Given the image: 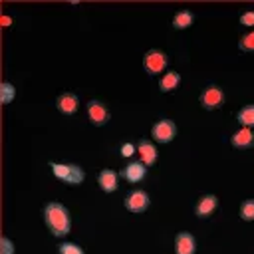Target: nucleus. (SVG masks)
I'll return each instance as SVG.
<instances>
[{
    "label": "nucleus",
    "instance_id": "f257e3e1",
    "mask_svg": "<svg viewBox=\"0 0 254 254\" xmlns=\"http://www.w3.org/2000/svg\"><path fill=\"white\" fill-rule=\"evenodd\" d=\"M44 222L48 226V230L58 236V238H64L69 234L71 230V216H69V210L62 204V202H46L44 204Z\"/></svg>",
    "mask_w": 254,
    "mask_h": 254
},
{
    "label": "nucleus",
    "instance_id": "f03ea898",
    "mask_svg": "<svg viewBox=\"0 0 254 254\" xmlns=\"http://www.w3.org/2000/svg\"><path fill=\"white\" fill-rule=\"evenodd\" d=\"M50 169L58 181L67 185H79L85 181V171L75 163H50Z\"/></svg>",
    "mask_w": 254,
    "mask_h": 254
},
{
    "label": "nucleus",
    "instance_id": "7ed1b4c3",
    "mask_svg": "<svg viewBox=\"0 0 254 254\" xmlns=\"http://www.w3.org/2000/svg\"><path fill=\"white\" fill-rule=\"evenodd\" d=\"M169 65V56L163 50H147L143 56V67L149 75H159L161 71H165V67Z\"/></svg>",
    "mask_w": 254,
    "mask_h": 254
},
{
    "label": "nucleus",
    "instance_id": "20e7f679",
    "mask_svg": "<svg viewBox=\"0 0 254 254\" xmlns=\"http://www.w3.org/2000/svg\"><path fill=\"white\" fill-rule=\"evenodd\" d=\"M198 101H200V105H202L204 109L214 111V109H218V107H222V105H224L226 97H224V91H222L218 85H214V83H212V85H206V87L200 91Z\"/></svg>",
    "mask_w": 254,
    "mask_h": 254
},
{
    "label": "nucleus",
    "instance_id": "39448f33",
    "mask_svg": "<svg viewBox=\"0 0 254 254\" xmlns=\"http://www.w3.org/2000/svg\"><path fill=\"white\" fill-rule=\"evenodd\" d=\"M151 137L157 143H171L177 137V123L173 119H159L153 127H151Z\"/></svg>",
    "mask_w": 254,
    "mask_h": 254
},
{
    "label": "nucleus",
    "instance_id": "423d86ee",
    "mask_svg": "<svg viewBox=\"0 0 254 254\" xmlns=\"http://www.w3.org/2000/svg\"><path fill=\"white\" fill-rule=\"evenodd\" d=\"M123 204H125V208L129 212H135V214L137 212H145L149 208V204H151V196L145 190H141V189H133L123 198Z\"/></svg>",
    "mask_w": 254,
    "mask_h": 254
},
{
    "label": "nucleus",
    "instance_id": "0eeeda50",
    "mask_svg": "<svg viewBox=\"0 0 254 254\" xmlns=\"http://www.w3.org/2000/svg\"><path fill=\"white\" fill-rule=\"evenodd\" d=\"M147 165L143 163V161H129L121 171H119V177L121 179H125L127 183H131V185H137V183H141L145 177H147Z\"/></svg>",
    "mask_w": 254,
    "mask_h": 254
},
{
    "label": "nucleus",
    "instance_id": "6e6552de",
    "mask_svg": "<svg viewBox=\"0 0 254 254\" xmlns=\"http://www.w3.org/2000/svg\"><path fill=\"white\" fill-rule=\"evenodd\" d=\"M87 117H89V121L93 123V125H105L107 121H109V109H107V105L103 103V101H99V99H89L87 101Z\"/></svg>",
    "mask_w": 254,
    "mask_h": 254
},
{
    "label": "nucleus",
    "instance_id": "1a4fd4ad",
    "mask_svg": "<svg viewBox=\"0 0 254 254\" xmlns=\"http://www.w3.org/2000/svg\"><path fill=\"white\" fill-rule=\"evenodd\" d=\"M56 107L62 115H73L79 107V97L73 93V91H64L58 95L56 99Z\"/></svg>",
    "mask_w": 254,
    "mask_h": 254
},
{
    "label": "nucleus",
    "instance_id": "9d476101",
    "mask_svg": "<svg viewBox=\"0 0 254 254\" xmlns=\"http://www.w3.org/2000/svg\"><path fill=\"white\" fill-rule=\"evenodd\" d=\"M137 153L141 157V161L147 165V167H153L159 159V151H157V145L151 143L149 139H139L137 141Z\"/></svg>",
    "mask_w": 254,
    "mask_h": 254
},
{
    "label": "nucleus",
    "instance_id": "9b49d317",
    "mask_svg": "<svg viewBox=\"0 0 254 254\" xmlns=\"http://www.w3.org/2000/svg\"><path fill=\"white\" fill-rule=\"evenodd\" d=\"M196 252V238L194 234L183 230L175 236V254H194Z\"/></svg>",
    "mask_w": 254,
    "mask_h": 254
},
{
    "label": "nucleus",
    "instance_id": "f8f14e48",
    "mask_svg": "<svg viewBox=\"0 0 254 254\" xmlns=\"http://www.w3.org/2000/svg\"><path fill=\"white\" fill-rule=\"evenodd\" d=\"M216 208H218V196H216V194H202V196L196 200V204H194V214H196L198 218H206V216H210Z\"/></svg>",
    "mask_w": 254,
    "mask_h": 254
},
{
    "label": "nucleus",
    "instance_id": "ddd939ff",
    "mask_svg": "<svg viewBox=\"0 0 254 254\" xmlns=\"http://www.w3.org/2000/svg\"><path fill=\"white\" fill-rule=\"evenodd\" d=\"M97 185L101 187V190L103 192H115L117 190V187H119V173L117 171H113V169H103V171H99V175H97Z\"/></svg>",
    "mask_w": 254,
    "mask_h": 254
},
{
    "label": "nucleus",
    "instance_id": "4468645a",
    "mask_svg": "<svg viewBox=\"0 0 254 254\" xmlns=\"http://www.w3.org/2000/svg\"><path fill=\"white\" fill-rule=\"evenodd\" d=\"M230 145L234 149H250V147H254V131L250 127H240L238 131L232 133Z\"/></svg>",
    "mask_w": 254,
    "mask_h": 254
},
{
    "label": "nucleus",
    "instance_id": "2eb2a0df",
    "mask_svg": "<svg viewBox=\"0 0 254 254\" xmlns=\"http://www.w3.org/2000/svg\"><path fill=\"white\" fill-rule=\"evenodd\" d=\"M179 83H181V73L179 71H167L159 79V89L163 93H167V91H173L175 87H179Z\"/></svg>",
    "mask_w": 254,
    "mask_h": 254
},
{
    "label": "nucleus",
    "instance_id": "dca6fc26",
    "mask_svg": "<svg viewBox=\"0 0 254 254\" xmlns=\"http://www.w3.org/2000/svg\"><path fill=\"white\" fill-rule=\"evenodd\" d=\"M171 24H173L175 30H185V28H189V26L194 24V14L190 10H181V12L175 14V18H173Z\"/></svg>",
    "mask_w": 254,
    "mask_h": 254
},
{
    "label": "nucleus",
    "instance_id": "f3484780",
    "mask_svg": "<svg viewBox=\"0 0 254 254\" xmlns=\"http://www.w3.org/2000/svg\"><path fill=\"white\" fill-rule=\"evenodd\" d=\"M236 121L242 125V127H254V103H248L244 105L238 113H236Z\"/></svg>",
    "mask_w": 254,
    "mask_h": 254
},
{
    "label": "nucleus",
    "instance_id": "a211bd4d",
    "mask_svg": "<svg viewBox=\"0 0 254 254\" xmlns=\"http://www.w3.org/2000/svg\"><path fill=\"white\" fill-rule=\"evenodd\" d=\"M14 97H16V87L10 83V81H2L0 83V103L2 105H8V103H12L14 101Z\"/></svg>",
    "mask_w": 254,
    "mask_h": 254
},
{
    "label": "nucleus",
    "instance_id": "6ab92c4d",
    "mask_svg": "<svg viewBox=\"0 0 254 254\" xmlns=\"http://www.w3.org/2000/svg\"><path fill=\"white\" fill-rule=\"evenodd\" d=\"M58 252H60V254H85V252H83V248H81L79 244L69 242V240L60 242V244H58Z\"/></svg>",
    "mask_w": 254,
    "mask_h": 254
},
{
    "label": "nucleus",
    "instance_id": "aec40b11",
    "mask_svg": "<svg viewBox=\"0 0 254 254\" xmlns=\"http://www.w3.org/2000/svg\"><path fill=\"white\" fill-rule=\"evenodd\" d=\"M240 218L242 220H254V198H246L240 204Z\"/></svg>",
    "mask_w": 254,
    "mask_h": 254
},
{
    "label": "nucleus",
    "instance_id": "412c9836",
    "mask_svg": "<svg viewBox=\"0 0 254 254\" xmlns=\"http://www.w3.org/2000/svg\"><path fill=\"white\" fill-rule=\"evenodd\" d=\"M238 50L240 52H254V32H246L238 40Z\"/></svg>",
    "mask_w": 254,
    "mask_h": 254
},
{
    "label": "nucleus",
    "instance_id": "4be33fe9",
    "mask_svg": "<svg viewBox=\"0 0 254 254\" xmlns=\"http://www.w3.org/2000/svg\"><path fill=\"white\" fill-rule=\"evenodd\" d=\"M14 252H16L14 242L8 236H2L0 238V254H14Z\"/></svg>",
    "mask_w": 254,
    "mask_h": 254
},
{
    "label": "nucleus",
    "instance_id": "5701e85b",
    "mask_svg": "<svg viewBox=\"0 0 254 254\" xmlns=\"http://www.w3.org/2000/svg\"><path fill=\"white\" fill-rule=\"evenodd\" d=\"M137 153V147L133 145V143H121V147H119V155L121 157H125V159H129V157H133Z\"/></svg>",
    "mask_w": 254,
    "mask_h": 254
},
{
    "label": "nucleus",
    "instance_id": "b1692460",
    "mask_svg": "<svg viewBox=\"0 0 254 254\" xmlns=\"http://www.w3.org/2000/svg\"><path fill=\"white\" fill-rule=\"evenodd\" d=\"M240 24L254 28V10H246L244 14H240Z\"/></svg>",
    "mask_w": 254,
    "mask_h": 254
},
{
    "label": "nucleus",
    "instance_id": "393cba45",
    "mask_svg": "<svg viewBox=\"0 0 254 254\" xmlns=\"http://www.w3.org/2000/svg\"><path fill=\"white\" fill-rule=\"evenodd\" d=\"M0 24H2V28H8V26L12 24V18H10L8 14H4V16L0 18Z\"/></svg>",
    "mask_w": 254,
    "mask_h": 254
}]
</instances>
